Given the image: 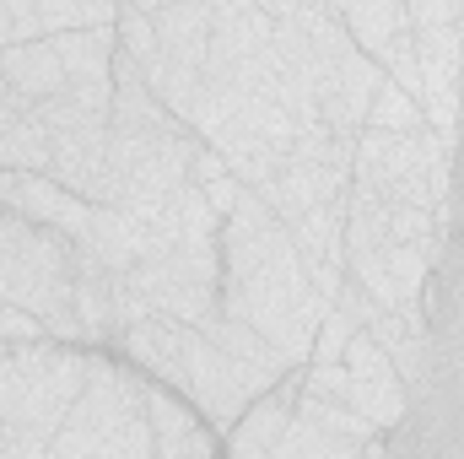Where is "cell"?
I'll list each match as a JSON object with an SVG mask.
<instances>
[{"label": "cell", "mask_w": 464, "mask_h": 459, "mask_svg": "<svg viewBox=\"0 0 464 459\" xmlns=\"http://www.w3.org/2000/svg\"><path fill=\"white\" fill-rule=\"evenodd\" d=\"M76 265L82 249L71 238L0 211V308L38 314L49 336L65 346H87V330L76 319Z\"/></svg>", "instance_id": "1"}, {"label": "cell", "mask_w": 464, "mask_h": 459, "mask_svg": "<svg viewBox=\"0 0 464 459\" xmlns=\"http://www.w3.org/2000/svg\"><path fill=\"white\" fill-rule=\"evenodd\" d=\"M49 459H157L146 400H140V373L92 346L87 389L71 405L65 427L54 433Z\"/></svg>", "instance_id": "2"}, {"label": "cell", "mask_w": 464, "mask_h": 459, "mask_svg": "<svg viewBox=\"0 0 464 459\" xmlns=\"http://www.w3.org/2000/svg\"><path fill=\"white\" fill-rule=\"evenodd\" d=\"M87 362H92L87 346H65V341L5 346L0 341V422L54 438L65 427L71 405L87 389Z\"/></svg>", "instance_id": "3"}, {"label": "cell", "mask_w": 464, "mask_h": 459, "mask_svg": "<svg viewBox=\"0 0 464 459\" xmlns=\"http://www.w3.org/2000/svg\"><path fill=\"white\" fill-rule=\"evenodd\" d=\"M200 141L184 135H114L109 141V179H103V200L135 222H151L184 184H189V162H195Z\"/></svg>", "instance_id": "4"}, {"label": "cell", "mask_w": 464, "mask_h": 459, "mask_svg": "<svg viewBox=\"0 0 464 459\" xmlns=\"http://www.w3.org/2000/svg\"><path fill=\"white\" fill-rule=\"evenodd\" d=\"M184 367H189V405L217 438H227L243 422V411L281 384V378H265L248 362L227 356L222 346H211L195 325H184Z\"/></svg>", "instance_id": "5"}, {"label": "cell", "mask_w": 464, "mask_h": 459, "mask_svg": "<svg viewBox=\"0 0 464 459\" xmlns=\"http://www.w3.org/2000/svg\"><path fill=\"white\" fill-rule=\"evenodd\" d=\"M411 16V38H416V65H421V114L427 130H438L443 141H454L459 124V5H405Z\"/></svg>", "instance_id": "6"}, {"label": "cell", "mask_w": 464, "mask_h": 459, "mask_svg": "<svg viewBox=\"0 0 464 459\" xmlns=\"http://www.w3.org/2000/svg\"><path fill=\"white\" fill-rule=\"evenodd\" d=\"M346 276L383 314H427L432 308V259H427V249L389 243L378 254L346 259Z\"/></svg>", "instance_id": "7"}, {"label": "cell", "mask_w": 464, "mask_h": 459, "mask_svg": "<svg viewBox=\"0 0 464 459\" xmlns=\"http://www.w3.org/2000/svg\"><path fill=\"white\" fill-rule=\"evenodd\" d=\"M281 222H297V217H308V211H319V206H335V200H346L351 195V168H335V162H297V157H286L281 162V173L265 184V190H254Z\"/></svg>", "instance_id": "8"}, {"label": "cell", "mask_w": 464, "mask_h": 459, "mask_svg": "<svg viewBox=\"0 0 464 459\" xmlns=\"http://www.w3.org/2000/svg\"><path fill=\"white\" fill-rule=\"evenodd\" d=\"M140 400H146L157 459H217V433L195 416L189 400H179L173 389H162L151 378H140Z\"/></svg>", "instance_id": "9"}, {"label": "cell", "mask_w": 464, "mask_h": 459, "mask_svg": "<svg viewBox=\"0 0 464 459\" xmlns=\"http://www.w3.org/2000/svg\"><path fill=\"white\" fill-rule=\"evenodd\" d=\"M297 400H303V367L286 373L265 400H254L243 411V422L227 433V459H270L276 454V444L286 438V427L297 416Z\"/></svg>", "instance_id": "10"}, {"label": "cell", "mask_w": 464, "mask_h": 459, "mask_svg": "<svg viewBox=\"0 0 464 459\" xmlns=\"http://www.w3.org/2000/svg\"><path fill=\"white\" fill-rule=\"evenodd\" d=\"M0 76H5V87H11L16 98H27L33 109L49 103V98H60V93L71 87L54 38H33V44H11V49H0Z\"/></svg>", "instance_id": "11"}, {"label": "cell", "mask_w": 464, "mask_h": 459, "mask_svg": "<svg viewBox=\"0 0 464 459\" xmlns=\"http://www.w3.org/2000/svg\"><path fill=\"white\" fill-rule=\"evenodd\" d=\"M114 22L82 27V33H60V38H54L71 87H114V54H119V27Z\"/></svg>", "instance_id": "12"}, {"label": "cell", "mask_w": 464, "mask_h": 459, "mask_svg": "<svg viewBox=\"0 0 464 459\" xmlns=\"http://www.w3.org/2000/svg\"><path fill=\"white\" fill-rule=\"evenodd\" d=\"M151 27H157L162 60H179V65L206 71V49H211V5H151Z\"/></svg>", "instance_id": "13"}, {"label": "cell", "mask_w": 464, "mask_h": 459, "mask_svg": "<svg viewBox=\"0 0 464 459\" xmlns=\"http://www.w3.org/2000/svg\"><path fill=\"white\" fill-rule=\"evenodd\" d=\"M195 330H200V336H206L211 346H222L227 356L248 362L254 373H265V378H286V373H297V362H292V356H281V351H276V346L265 341V336H254L248 325L227 319L222 308H211V314H206V319H200Z\"/></svg>", "instance_id": "14"}, {"label": "cell", "mask_w": 464, "mask_h": 459, "mask_svg": "<svg viewBox=\"0 0 464 459\" xmlns=\"http://www.w3.org/2000/svg\"><path fill=\"white\" fill-rule=\"evenodd\" d=\"M367 336L383 346V356L394 362V373H400L405 389L421 378V362H427V314H378L367 325Z\"/></svg>", "instance_id": "15"}, {"label": "cell", "mask_w": 464, "mask_h": 459, "mask_svg": "<svg viewBox=\"0 0 464 459\" xmlns=\"http://www.w3.org/2000/svg\"><path fill=\"white\" fill-rule=\"evenodd\" d=\"M362 130H383V135H416V130H427V114H421V103L411 98V93H400L394 82L372 98V109H367V124Z\"/></svg>", "instance_id": "16"}, {"label": "cell", "mask_w": 464, "mask_h": 459, "mask_svg": "<svg viewBox=\"0 0 464 459\" xmlns=\"http://www.w3.org/2000/svg\"><path fill=\"white\" fill-rule=\"evenodd\" d=\"M351 336H356V325H351L341 308H330L324 325H319V336H314V356H308V367H335V362H346Z\"/></svg>", "instance_id": "17"}, {"label": "cell", "mask_w": 464, "mask_h": 459, "mask_svg": "<svg viewBox=\"0 0 464 459\" xmlns=\"http://www.w3.org/2000/svg\"><path fill=\"white\" fill-rule=\"evenodd\" d=\"M49 444H54V438H44V433H33V427H11L0 459H49Z\"/></svg>", "instance_id": "18"}, {"label": "cell", "mask_w": 464, "mask_h": 459, "mask_svg": "<svg viewBox=\"0 0 464 459\" xmlns=\"http://www.w3.org/2000/svg\"><path fill=\"white\" fill-rule=\"evenodd\" d=\"M22 114H33V103H27V98H16V93L5 87V76H0V135H5Z\"/></svg>", "instance_id": "19"}]
</instances>
